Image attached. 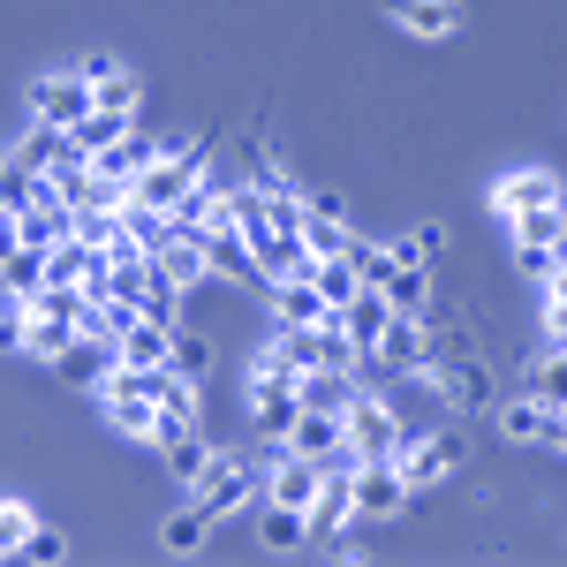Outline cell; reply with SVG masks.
I'll return each mask as SVG.
<instances>
[{
	"label": "cell",
	"instance_id": "cell-22",
	"mask_svg": "<svg viewBox=\"0 0 567 567\" xmlns=\"http://www.w3.org/2000/svg\"><path fill=\"white\" fill-rule=\"evenodd\" d=\"M213 529H219V523L197 507V499H189V492H182V507L159 523V545H167L175 560H189V553H205V545H213Z\"/></svg>",
	"mask_w": 567,
	"mask_h": 567
},
{
	"label": "cell",
	"instance_id": "cell-21",
	"mask_svg": "<svg viewBox=\"0 0 567 567\" xmlns=\"http://www.w3.org/2000/svg\"><path fill=\"white\" fill-rule=\"evenodd\" d=\"M333 318V303L310 288V272L303 280H272V326H326Z\"/></svg>",
	"mask_w": 567,
	"mask_h": 567
},
{
	"label": "cell",
	"instance_id": "cell-19",
	"mask_svg": "<svg viewBox=\"0 0 567 567\" xmlns=\"http://www.w3.org/2000/svg\"><path fill=\"white\" fill-rule=\"evenodd\" d=\"M197 250H205V265H213V280H258V272H250V243H243L235 219H213V227L197 235Z\"/></svg>",
	"mask_w": 567,
	"mask_h": 567
},
{
	"label": "cell",
	"instance_id": "cell-31",
	"mask_svg": "<svg viewBox=\"0 0 567 567\" xmlns=\"http://www.w3.org/2000/svg\"><path fill=\"white\" fill-rule=\"evenodd\" d=\"M159 454H167V477H175L182 492H189V484L205 477V462H213V446L197 439V424H189V432H175V439H167V446H159Z\"/></svg>",
	"mask_w": 567,
	"mask_h": 567
},
{
	"label": "cell",
	"instance_id": "cell-28",
	"mask_svg": "<svg viewBox=\"0 0 567 567\" xmlns=\"http://www.w3.org/2000/svg\"><path fill=\"white\" fill-rule=\"evenodd\" d=\"M386 303L409 310V318H424V310H432V265H393L386 272Z\"/></svg>",
	"mask_w": 567,
	"mask_h": 567
},
{
	"label": "cell",
	"instance_id": "cell-14",
	"mask_svg": "<svg viewBox=\"0 0 567 567\" xmlns=\"http://www.w3.org/2000/svg\"><path fill=\"white\" fill-rule=\"evenodd\" d=\"M318 477H326V462H303V454L272 446V462H265V499H280V507H310V499H318Z\"/></svg>",
	"mask_w": 567,
	"mask_h": 567
},
{
	"label": "cell",
	"instance_id": "cell-30",
	"mask_svg": "<svg viewBox=\"0 0 567 567\" xmlns=\"http://www.w3.org/2000/svg\"><path fill=\"white\" fill-rule=\"evenodd\" d=\"M91 106H99V114H136V106H144V84L114 61L106 76H91Z\"/></svg>",
	"mask_w": 567,
	"mask_h": 567
},
{
	"label": "cell",
	"instance_id": "cell-40",
	"mask_svg": "<svg viewBox=\"0 0 567 567\" xmlns=\"http://www.w3.org/2000/svg\"><path fill=\"white\" fill-rule=\"evenodd\" d=\"M23 560H39V567H45V560H69V545H61V537L39 523V529H31V545H23Z\"/></svg>",
	"mask_w": 567,
	"mask_h": 567
},
{
	"label": "cell",
	"instance_id": "cell-12",
	"mask_svg": "<svg viewBox=\"0 0 567 567\" xmlns=\"http://www.w3.org/2000/svg\"><path fill=\"white\" fill-rule=\"evenodd\" d=\"M560 197H567V189H560L553 167H507V175L492 182V197H484V205H492L499 227H507L515 213H529V205H560Z\"/></svg>",
	"mask_w": 567,
	"mask_h": 567
},
{
	"label": "cell",
	"instance_id": "cell-2",
	"mask_svg": "<svg viewBox=\"0 0 567 567\" xmlns=\"http://www.w3.org/2000/svg\"><path fill=\"white\" fill-rule=\"evenodd\" d=\"M99 416H106V432H122L130 446H159V401H152V371H130V363H114L99 386Z\"/></svg>",
	"mask_w": 567,
	"mask_h": 567
},
{
	"label": "cell",
	"instance_id": "cell-11",
	"mask_svg": "<svg viewBox=\"0 0 567 567\" xmlns=\"http://www.w3.org/2000/svg\"><path fill=\"white\" fill-rule=\"evenodd\" d=\"M409 507H416V492L393 462H355V523H393Z\"/></svg>",
	"mask_w": 567,
	"mask_h": 567
},
{
	"label": "cell",
	"instance_id": "cell-1",
	"mask_svg": "<svg viewBox=\"0 0 567 567\" xmlns=\"http://www.w3.org/2000/svg\"><path fill=\"white\" fill-rule=\"evenodd\" d=\"M243 416H250V432H258L265 446H288L296 416H303L296 371H280L272 355H250V371H243Z\"/></svg>",
	"mask_w": 567,
	"mask_h": 567
},
{
	"label": "cell",
	"instance_id": "cell-9",
	"mask_svg": "<svg viewBox=\"0 0 567 567\" xmlns=\"http://www.w3.org/2000/svg\"><path fill=\"white\" fill-rule=\"evenodd\" d=\"M84 114H91V76L84 69H53V76L31 84V122H45V130H76Z\"/></svg>",
	"mask_w": 567,
	"mask_h": 567
},
{
	"label": "cell",
	"instance_id": "cell-7",
	"mask_svg": "<svg viewBox=\"0 0 567 567\" xmlns=\"http://www.w3.org/2000/svg\"><path fill=\"white\" fill-rule=\"evenodd\" d=\"M303 523H310V545H333L341 529H355V462H349V454H333V462H326L318 499L303 507Z\"/></svg>",
	"mask_w": 567,
	"mask_h": 567
},
{
	"label": "cell",
	"instance_id": "cell-41",
	"mask_svg": "<svg viewBox=\"0 0 567 567\" xmlns=\"http://www.w3.org/2000/svg\"><path fill=\"white\" fill-rule=\"evenodd\" d=\"M0 349H8V355L23 349V303H8V310H0Z\"/></svg>",
	"mask_w": 567,
	"mask_h": 567
},
{
	"label": "cell",
	"instance_id": "cell-29",
	"mask_svg": "<svg viewBox=\"0 0 567 567\" xmlns=\"http://www.w3.org/2000/svg\"><path fill=\"white\" fill-rule=\"evenodd\" d=\"M529 393L553 401V409H567V349L560 341H545V349L529 355Z\"/></svg>",
	"mask_w": 567,
	"mask_h": 567
},
{
	"label": "cell",
	"instance_id": "cell-8",
	"mask_svg": "<svg viewBox=\"0 0 567 567\" xmlns=\"http://www.w3.org/2000/svg\"><path fill=\"white\" fill-rule=\"evenodd\" d=\"M439 355H446V341H439L424 318H409V310H393L386 341H379V355H371V371H393V379H416V371H432Z\"/></svg>",
	"mask_w": 567,
	"mask_h": 567
},
{
	"label": "cell",
	"instance_id": "cell-18",
	"mask_svg": "<svg viewBox=\"0 0 567 567\" xmlns=\"http://www.w3.org/2000/svg\"><path fill=\"white\" fill-rule=\"evenodd\" d=\"M152 152H159V136H136V130H130V136H114V144H99V152H91V167H99V175L130 197V182L152 167Z\"/></svg>",
	"mask_w": 567,
	"mask_h": 567
},
{
	"label": "cell",
	"instance_id": "cell-42",
	"mask_svg": "<svg viewBox=\"0 0 567 567\" xmlns=\"http://www.w3.org/2000/svg\"><path fill=\"white\" fill-rule=\"evenodd\" d=\"M16 243H23V219H16V213H8V205H0V258H8Z\"/></svg>",
	"mask_w": 567,
	"mask_h": 567
},
{
	"label": "cell",
	"instance_id": "cell-23",
	"mask_svg": "<svg viewBox=\"0 0 567 567\" xmlns=\"http://www.w3.org/2000/svg\"><path fill=\"white\" fill-rule=\"evenodd\" d=\"M258 545H265V553H303V545H310L303 507H280V499H258Z\"/></svg>",
	"mask_w": 567,
	"mask_h": 567
},
{
	"label": "cell",
	"instance_id": "cell-24",
	"mask_svg": "<svg viewBox=\"0 0 567 567\" xmlns=\"http://www.w3.org/2000/svg\"><path fill=\"white\" fill-rule=\"evenodd\" d=\"M39 288H45V250L16 243V250L0 258V303H31Z\"/></svg>",
	"mask_w": 567,
	"mask_h": 567
},
{
	"label": "cell",
	"instance_id": "cell-36",
	"mask_svg": "<svg viewBox=\"0 0 567 567\" xmlns=\"http://www.w3.org/2000/svg\"><path fill=\"white\" fill-rule=\"evenodd\" d=\"M136 130V114H99V106H91L84 122H76V130H69V144H76V152H99V144H114V136H130Z\"/></svg>",
	"mask_w": 567,
	"mask_h": 567
},
{
	"label": "cell",
	"instance_id": "cell-6",
	"mask_svg": "<svg viewBox=\"0 0 567 567\" xmlns=\"http://www.w3.org/2000/svg\"><path fill=\"white\" fill-rule=\"evenodd\" d=\"M560 235H567V197L560 205H529V213L507 219V250H515V272L537 280L545 265L560 258Z\"/></svg>",
	"mask_w": 567,
	"mask_h": 567
},
{
	"label": "cell",
	"instance_id": "cell-27",
	"mask_svg": "<svg viewBox=\"0 0 567 567\" xmlns=\"http://www.w3.org/2000/svg\"><path fill=\"white\" fill-rule=\"evenodd\" d=\"M114 363H122V355L106 349V341H84V333H76V341L61 349V363H53V371H61V379H76V386H99Z\"/></svg>",
	"mask_w": 567,
	"mask_h": 567
},
{
	"label": "cell",
	"instance_id": "cell-17",
	"mask_svg": "<svg viewBox=\"0 0 567 567\" xmlns=\"http://www.w3.org/2000/svg\"><path fill=\"white\" fill-rule=\"evenodd\" d=\"M288 454H303V462H333V454H349L341 409H303V416H296V432H288Z\"/></svg>",
	"mask_w": 567,
	"mask_h": 567
},
{
	"label": "cell",
	"instance_id": "cell-32",
	"mask_svg": "<svg viewBox=\"0 0 567 567\" xmlns=\"http://www.w3.org/2000/svg\"><path fill=\"white\" fill-rule=\"evenodd\" d=\"M182 303H189V296L152 265V280H144V296H136V318H152V326H182Z\"/></svg>",
	"mask_w": 567,
	"mask_h": 567
},
{
	"label": "cell",
	"instance_id": "cell-15",
	"mask_svg": "<svg viewBox=\"0 0 567 567\" xmlns=\"http://www.w3.org/2000/svg\"><path fill=\"white\" fill-rule=\"evenodd\" d=\"M492 416H499V439H507V446H553V424H560V409H553V401H537V393L499 401Z\"/></svg>",
	"mask_w": 567,
	"mask_h": 567
},
{
	"label": "cell",
	"instance_id": "cell-16",
	"mask_svg": "<svg viewBox=\"0 0 567 567\" xmlns=\"http://www.w3.org/2000/svg\"><path fill=\"white\" fill-rule=\"evenodd\" d=\"M250 272H258L265 288H272V280H303V272H310V250L296 243V235L265 227V235H250Z\"/></svg>",
	"mask_w": 567,
	"mask_h": 567
},
{
	"label": "cell",
	"instance_id": "cell-33",
	"mask_svg": "<svg viewBox=\"0 0 567 567\" xmlns=\"http://www.w3.org/2000/svg\"><path fill=\"white\" fill-rule=\"evenodd\" d=\"M61 136H69V130H45V122H31V130L16 136V152H8V159H23L31 175H53V167H61Z\"/></svg>",
	"mask_w": 567,
	"mask_h": 567
},
{
	"label": "cell",
	"instance_id": "cell-20",
	"mask_svg": "<svg viewBox=\"0 0 567 567\" xmlns=\"http://www.w3.org/2000/svg\"><path fill=\"white\" fill-rule=\"evenodd\" d=\"M69 341H76V318L23 303V349H16V355H31V363H61V349H69Z\"/></svg>",
	"mask_w": 567,
	"mask_h": 567
},
{
	"label": "cell",
	"instance_id": "cell-5",
	"mask_svg": "<svg viewBox=\"0 0 567 567\" xmlns=\"http://www.w3.org/2000/svg\"><path fill=\"white\" fill-rule=\"evenodd\" d=\"M462 462H470V439H462V432H409L401 446H393V470L409 477L416 499H424L432 484H446Z\"/></svg>",
	"mask_w": 567,
	"mask_h": 567
},
{
	"label": "cell",
	"instance_id": "cell-4",
	"mask_svg": "<svg viewBox=\"0 0 567 567\" xmlns=\"http://www.w3.org/2000/svg\"><path fill=\"white\" fill-rule=\"evenodd\" d=\"M341 432H349V462H393V446L409 439V424H401V409L386 393L355 386V401L341 409Z\"/></svg>",
	"mask_w": 567,
	"mask_h": 567
},
{
	"label": "cell",
	"instance_id": "cell-39",
	"mask_svg": "<svg viewBox=\"0 0 567 567\" xmlns=\"http://www.w3.org/2000/svg\"><path fill=\"white\" fill-rule=\"evenodd\" d=\"M167 363H175L182 379H205V371H213V341H205V333H182V326H175V349H167Z\"/></svg>",
	"mask_w": 567,
	"mask_h": 567
},
{
	"label": "cell",
	"instance_id": "cell-3",
	"mask_svg": "<svg viewBox=\"0 0 567 567\" xmlns=\"http://www.w3.org/2000/svg\"><path fill=\"white\" fill-rule=\"evenodd\" d=\"M189 499H197L213 523H227V515H243L250 499H265V470L250 454H227V446H219L213 462H205V477L189 484ZM250 515H258V507H250Z\"/></svg>",
	"mask_w": 567,
	"mask_h": 567
},
{
	"label": "cell",
	"instance_id": "cell-25",
	"mask_svg": "<svg viewBox=\"0 0 567 567\" xmlns=\"http://www.w3.org/2000/svg\"><path fill=\"white\" fill-rule=\"evenodd\" d=\"M91 265H99V243H91V235H61V243L45 250V280H53V288H84Z\"/></svg>",
	"mask_w": 567,
	"mask_h": 567
},
{
	"label": "cell",
	"instance_id": "cell-34",
	"mask_svg": "<svg viewBox=\"0 0 567 567\" xmlns=\"http://www.w3.org/2000/svg\"><path fill=\"white\" fill-rule=\"evenodd\" d=\"M303 409H349L355 401V371H303Z\"/></svg>",
	"mask_w": 567,
	"mask_h": 567
},
{
	"label": "cell",
	"instance_id": "cell-38",
	"mask_svg": "<svg viewBox=\"0 0 567 567\" xmlns=\"http://www.w3.org/2000/svg\"><path fill=\"white\" fill-rule=\"evenodd\" d=\"M39 182H45V175H31L23 159H8V152H0V205H8V213H31Z\"/></svg>",
	"mask_w": 567,
	"mask_h": 567
},
{
	"label": "cell",
	"instance_id": "cell-43",
	"mask_svg": "<svg viewBox=\"0 0 567 567\" xmlns=\"http://www.w3.org/2000/svg\"><path fill=\"white\" fill-rule=\"evenodd\" d=\"M553 446H560V454H567V409H560V424H553Z\"/></svg>",
	"mask_w": 567,
	"mask_h": 567
},
{
	"label": "cell",
	"instance_id": "cell-10",
	"mask_svg": "<svg viewBox=\"0 0 567 567\" xmlns=\"http://www.w3.org/2000/svg\"><path fill=\"white\" fill-rule=\"evenodd\" d=\"M333 318H341V333H349V349H355V379H363V371H371V355H379V341H386V326H393L386 288H355V296L333 310Z\"/></svg>",
	"mask_w": 567,
	"mask_h": 567
},
{
	"label": "cell",
	"instance_id": "cell-26",
	"mask_svg": "<svg viewBox=\"0 0 567 567\" xmlns=\"http://www.w3.org/2000/svg\"><path fill=\"white\" fill-rule=\"evenodd\" d=\"M167 349H175V326L136 318L130 333H122V363H130V371H159V363H167Z\"/></svg>",
	"mask_w": 567,
	"mask_h": 567
},
{
	"label": "cell",
	"instance_id": "cell-13",
	"mask_svg": "<svg viewBox=\"0 0 567 567\" xmlns=\"http://www.w3.org/2000/svg\"><path fill=\"white\" fill-rule=\"evenodd\" d=\"M386 23L416 45H446L462 31V0H386Z\"/></svg>",
	"mask_w": 567,
	"mask_h": 567
},
{
	"label": "cell",
	"instance_id": "cell-35",
	"mask_svg": "<svg viewBox=\"0 0 567 567\" xmlns=\"http://www.w3.org/2000/svg\"><path fill=\"white\" fill-rule=\"evenodd\" d=\"M31 529H39V507L31 499H0V560H23Z\"/></svg>",
	"mask_w": 567,
	"mask_h": 567
},
{
	"label": "cell",
	"instance_id": "cell-37",
	"mask_svg": "<svg viewBox=\"0 0 567 567\" xmlns=\"http://www.w3.org/2000/svg\"><path fill=\"white\" fill-rule=\"evenodd\" d=\"M341 258L355 265V280H363V288H386V272H393V250H386V243H371L363 227H355V243L341 250Z\"/></svg>",
	"mask_w": 567,
	"mask_h": 567
}]
</instances>
